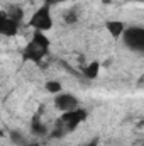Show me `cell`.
<instances>
[{
    "label": "cell",
    "mask_w": 144,
    "mask_h": 146,
    "mask_svg": "<svg viewBox=\"0 0 144 146\" xmlns=\"http://www.w3.org/2000/svg\"><path fill=\"white\" fill-rule=\"evenodd\" d=\"M27 26L34 31H49L53 27V14H51V5L49 3H42L36 12L31 15Z\"/></svg>",
    "instance_id": "obj_1"
},
{
    "label": "cell",
    "mask_w": 144,
    "mask_h": 146,
    "mask_svg": "<svg viewBox=\"0 0 144 146\" xmlns=\"http://www.w3.org/2000/svg\"><path fill=\"white\" fill-rule=\"evenodd\" d=\"M122 42L127 49L134 53H144V27L131 26L122 34Z\"/></svg>",
    "instance_id": "obj_2"
},
{
    "label": "cell",
    "mask_w": 144,
    "mask_h": 146,
    "mask_svg": "<svg viewBox=\"0 0 144 146\" xmlns=\"http://www.w3.org/2000/svg\"><path fill=\"white\" fill-rule=\"evenodd\" d=\"M87 117H88V110L78 107V109L70 110V112H63L61 117H59V124H61V127H63L66 133H71V131H75V129L87 119Z\"/></svg>",
    "instance_id": "obj_3"
},
{
    "label": "cell",
    "mask_w": 144,
    "mask_h": 146,
    "mask_svg": "<svg viewBox=\"0 0 144 146\" xmlns=\"http://www.w3.org/2000/svg\"><path fill=\"white\" fill-rule=\"evenodd\" d=\"M54 107L59 110L61 114L63 112H70V110H75L78 109V99L73 95V94H58L54 97Z\"/></svg>",
    "instance_id": "obj_4"
},
{
    "label": "cell",
    "mask_w": 144,
    "mask_h": 146,
    "mask_svg": "<svg viewBox=\"0 0 144 146\" xmlns=\"http://www.w3.org/2000/svg\"><path fill=\"white\" fill-rule=\"evenodd\" d=\"M48 53H49V49H46V48H42V46L36 44L34 41H29L27 46L24 48V60L39 63L44 56H48Z\"/></svg>",
    "instance_id": "obj_5"
},
{
    "label": "cell",
    "mask_w": 144,
    "mask_h": 146,
    "mask_svg": "<svg viewBox=\"0 0 144 146\" xmlns=\"http://www.w3.org/2000/svg\"><path fill=\"white\" fill-rule=\"evenodd\" d=\"M19 26H20V22H17L15 19L9 17L5 10L2 12V15H0V34L2 36H5V37L15 36L19 33Z\"/></svg>",
    "instance_id": "obj_6"
},
{
    "label": "cell",
    "mask_w": 144,
    "mask_h": 146,
    "mask_svg": "<svg viewBox=\"0 0 144 146\" xmlns=\"http://www.w3.org/2000/svg\"><path fill=\"white\" fill-rule=\"evenodd\" d=\"M105 27H107L108 34L114 37V39H120V37H122V34L126 33V29H127L126 22H122V21H117V19H112V21H108L107 24H105Z\"/></svg>",
    "instance_id": "obj_7"
},
{
    "label": "cell",
    "mask_w": 144,
    "mask_h": 146,
    "mask_svg": "<svg viewBox=\"0 0 144 146\" xmlns=\"http://www.w3.org/2000/svg\"><path fill=\"white\" fill-rule=\"evenodd\" d=\"M31 133H32L34 136H37V138H42V136L48 134V127H46V124H44L37 115L32 119V122H31Z\"/></svg>",
    "instance_id": "obj_8"
},
{
    "label": "cell",
    "mask_w": 144,
    "mask_h": 146,
    "mask_svg": "<svg viewBox=\"0 0 144 146\" xmlns=\"http://www.w3.org/2000/svg\"><path fill=\"white\" fill-rule=\"evenodd\" d=\"M98 73H100V63H98V61H90V63L83 68V75H85V78H88V80L97 78Z\"/></svg>",
    "instance_id": "obj_9"
},
{
    "label": "cell",
    "mask_w": 144,
    "mask_h": 146,
    "mask_svg": "<svg viewBox=\"0 0 144 146\" xmlns=\"http://www.w3.org/2000/svg\"><path fill=\"white\" fill-rule=\"evenodd\" d=\"M31 41H34L36 44L42 46V48H46V49H49V46H51L49 37L46 36V33H42V31H34V33H32V37H31Z\"/></svg>",
    "instance_id": "obj_10"
},
{
    "label": "cell",
    "mask_w": 144,
    "mask_h": 146,
    "mask_svg": "<svg viewBox=\"0 0 144 146\" xmlns=\"http://www.w3.org/2000/svg\"><path fill=\"white\" fill-rule=\"evenodd\" d=\"M5 12H7V15H9V17L15 19L17 22H22V19H24V10H22V7H20V5H10V7H9V10H5Z\"/></svg>",
    "instance_id": "obj_11"
},
{
    "label": "cell",
    "mask_w": 144,
    "mask_h": 146,
    "mask_svg": "<svg viewBox=\"0 0 144 146\" xmlns=\"http://www.w3.org/2000/svg\"><path fill=\"white\" fill-rule=\"evenodd\" d=\"M46 90H48L49 94L58 95V94H61L63 85H61V82H58V80H49V82H46Z\"/></svg>",
    "instance_id": "obj_12"
},
{
    "label": "cell",
    "mask_w": 144,
    "mask_h": 146,
    "mask_svg": "<svg viewBox=\"0 0 144 146\" xmlns=\"http://www.w3.org/2000/svg\"><path fill=\"white\" fill-rule=\"evenodd\" d=\"M76 19H78L76 10H70V12L65 14V22H66V24H73V22H76Z\"/></svg>",
    "instance_id": "obj_13"
},
{
    "label": "cell",
    "mask_w": 144,
    "mask_h": 146,
    "mask_svg": "<svg viewBox=\"0 0 144 146\" xmlns=\"http://www.w3.org/2000/svg\"><path fill=\"white\" fill-rule=\"evenodd\" d=\"M10 136H12V141H14V143H17V145H22V143H24L22 136H20L17 131H12V134H10Z\"/></svg>",
    "instance_id": "obj_14"
},
{
    "label": "cell",
    "mask_w": 144,
    "mask_h": 146,
    "mask_svg": "<svg viewBox=\"0 0 144 146\" xmlns=\"http://www.w3.org/2000/svg\"><path fill=\"white\" fill-rule=\"evenodd\" d=\"M65 2H68V0H46L44 3H49V5H54V3H65Z\"/></svg>",
    "instance_id": "obj_15"
},
{
    "label": "cell",
    "mask_w": 144,
    "mask_h": 146,
    "mask_svg": "<svg viewBox=\"0 0 144 146\" xmlns=\"http://www.w3.org/2000/svg\"><path fill=\"white\" fill-rule=\"evenodd\" d=\"M85 146H97V141H92V143H88V145H85Z\"/></svg>",
    "instance_id": "obj_16"
}]
</instances>
